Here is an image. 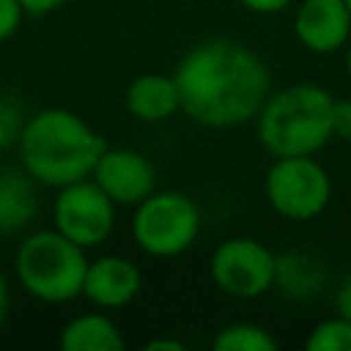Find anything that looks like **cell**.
Returning <instances> with one entry per match:
<instances>
[{"label":"cell","instance_id":"obj_3","mask_svg":"<svg viewBox=\"0 0 351 351\" xmlns=\"http://www.w3.org/2000/svg\"><path fill=\"white\" fill-rule=\"evenodd\" d=\"M329 90L313 82H299L269 96L258 110V140L277 156H313L332 137Z\"/></svg>","mask_w":351,"mask_h":351},{"label":"cell","instance_id":"obj_14","mask_svg":"<svg viewBox=\"0 0 351 351\" xmlns=\"http://www.w3.org/2000/svg\"><path fill=\"white\" fill-rule=\"evenodd\" d=\"M63 351H121L123 337L118 326L101 313H85L71 318L60 332Z\"/></svg>","mask_w":351,"mask_h":351},{"label":"cell","instance_id":"obj_21","mask_svg":"<svg viewBox=\"0 0 351 351\" xmlns=\"http://www.w3.org/2000/svg\"><path fill=\"white\" fill-rule=\"evenodd\" d=\"M335 304H337V315H343V318H348V321H351V274H346V277H343V282L337 285Z\"/></svg>","mask_w":351,"mask_h":351},{"label":"cell","instance_id":"obj_23","mask_svg":"<svg viewBox=\"0 0 351 351\" xmlns=\"http://www.w3.org/2000/svg\"><path fill=\"white\" fill-rule=\"evenodd\" d=\"M22 3V8H25V14H49V11H55V8H60V5H66L69 0H19Z\"/></svg>","mask_w":351,"mask_h":351},{"label":"cell","instance_id":"obj_25","mask_svg":"<svg viewBox=\"0 0 351 351\" xmlns=\"http://www.w3.org/2000/svg\"><path fill=\"white\" fill-rule=\"evenodd\" d=\"M8 307H11V291H8V280H5V274L0 271V326H3L5 318H8Z\"/></svg>","mask_w":351,"mask_h":351},{"label":"cell","instance_id":"obj_9","mask_svg":"<svg viewBox=\"0 0 351 351\" xmlns=\"http://www.w3.org/2000/svg\"><path fill=\"white\" fill-rule=\"evenodd\" d=\"M90 178L118 206H137L156 186V170L151 159L134 148H104Z\"/></svg>","mask_w":351,"mask_h":351},{"label":"cell","instance_id":"obj_6","mask_svg":"<svg viewBox=\"0 0 351 351\" xmlns=\"http://www.w3.org/2000/svg\"><path fill=\"white\" fill-rule=\"evenodd\" d=\"M266 197L280 217L307 222L329 206L332 181L313 156H277L266 173Z\"/></svg>","mask_w":351,"mask_h":351},{"label":"cell","instance_id":"obj_7","mask_svg":"<svg viewBox=\"0 0 351 351\" xmlns=\"http://www.w3.org/2000/svg\"><path fill=\"white\" fill-rule=\"evenodd\" d=\"M208 271L222 293L236 299H255L274 285L277 258L261 241L236 236L214 250Z\"/></svg>","mask_w":351,"mask_h":351},{"label":"cell","instance_id":"obj_12","mask_svg":"<svg viewBox=\"0 0 351 351\" xmlns=\"http://www.w3.org/2000/svg\"><path fill=\"white\" fill-rule=\"evenodd\" d=\"M126 110L148 123L165 121L173 112L181 110V93L176 85V77L167 74H143L132 80L126 88Z\"/></svg>","mask_w":351,"mask_h":351},{"label":"cell","instance_id":"obj_16","mask_svg":"<svg viewBox=\"0 0 351 351\" xmlns=\"http://www.w3.org/2000/svg\"><path fill=\"white\" fill-rule=\"evenodd\" d=\"M274 282H282V291H288L291 296H304V293L318 288L321 277L315 274V269L310 266L307 258L291 252V255L277 258V277H274Z\"/></svg>","mask_w":351,"mask_h":351},{"label":"cell","instance_id":"obj_22","mask_svg":"<svg viewBox=\"0 0 351 351\" xmlns=\"http://www.w3.org/2000/svg\"><path fill=\"white\" fill-rule=\"evenodd\" d=\"M239 3L255 14H277L291 5V0H239Z\"/></svg>","mask_w":351,"mask_h":351},{"label":"cell","instance_id":"obj_11","mask_svg":"<svg viewBox=\"0 0 351 351\" xmlns=\"http://www.w3.org/2000/svg\"><path fill=\"white\" fill-rule=\"evenodd\" d=\"M143 277L140 269L121 255H104L93 263H88L85 282H82V296L93 302L96 307H123L140 293Z\"/></svg>","mask_w":351,"mask_h":351},{"label":"cell","instance_id":"obj_10","mask_svg":"<svg viewBox=\"0 0 351 351\" xmlns=\"http://www.w3.org/2000/svg\"><path fill=\"white\" fill-rule=\"evenodd\" d=\"M293 33L310 52H337L348 44L351 14L343 0H302L293 16Z\"/></svg>","mask_w":351,"mask_h":351},{"label":"cell","instance_id":"obj_26","mask_svg":"<svg viewBox=\"0 0 351 351\" xmlns=\"http://www.w3.org/2000/svg\"><path fill=\"white\" fill-rule=\"evenodd\" d=\"M346 66H348V74H351V44H348V52H346Z\"/></svg>","mask_w":351,"mask_h":351},{"label":"cell","instance_id":"obj_17","mask_svg":"<svg viewBox=\"0 0 351 351\" xmlns=\"http://www.w3.org/2000/svg\"><path fill=\"white\" fill-rule=\"evenodd\" d=\"M310 351H351V321L337 315L321 321L304 340Z\"/></svg>","mask_w":351,"mask_h":351},{"label":"cell","instance_id":"obj_27","mask_svg":"<svg viewBox=\"0 0 351 351\" xmlns=\"http://www.w3.org/2000/svg\"><path fill=\"white\" fill-rule=\"evenodd\" d=\"M346 3V8H348V14H351V0H343Z\"/></svg>","mask_w":351,"mask_h":351},{"label":"cell","instance_id":"obj_18","mask_svg":"<svg viewBox=\"0 0 351 351\" xmlns=\"http://www.w3.org/2000/svg\"><path fill=\"white\" fill-rule=\"evenodd\" d=\"M25 118H22V107L14 96H0V148L19 143Z\"/></svg>","mask_w":351,"mask_h":351},{"label":"cell","instance_id":"obj_8","mask_svg":"<svg viewBox=\"0 0 351 351\" xmlns=\"http://www.w3.org/2000/svg\"><path fill=\"white\" fill-rule=\"evenodd\" d=\"M52 214L55 230L85 250L101 244L115 225V203L90 176L60 186Z\"/></svg>","mask_w":351,"mask_h":351},{"label":"cell","instance_id":"obj_19","mask_svg":"<svg viewBox=\"0 0 351 351\" xmlns=\"http://www.w3.org/2000/svg\"><path fill=\"white\" fill-rule=\"evenodd\" d=\"M25 8L19 0H0V41L11 38L22 25Z\"/></svg>","mask_w":351,"mask_h":351},{"label":"cell","instance_id":"obj_4","mask_svg":"<svg viewBox=\"0 0 351 351\" xmlns=\"http://www.w3.org/2000/svg\"><path fill=\"white\" fill-rule=\"evenodd\" d=\"M85 271V247L60 230L30 233L16 250V277L22 288L41 302H69L80 296Z\"/></svg>","mask_w":351,"mask_h":351},{"label":"cell","instance_id":"obj_2","mask_svg":"<svg viewBox=\"0 0 351 351\" xmlns=\"http://www.w3.org/2000/svg\"><path fill=\"white\" fill-rule=\"evenodd\" d=\"M107 148L80 115L63 107H49L25 121L19 134L22 167L44 186H66L88 178Z\"/></svg>","mask_w":351,"mask_h":351},{"label":"cell","instance_id":"obj_24","mask_svg":"<svg viewBox=\"0 0 351 351\" xmlns=\"http://www.w3.org/2000/svg\"><path fill=\"white\" fill-rule=\"evenodd\" d=\"M145 351H184V343L176 337H156L145 343Z\"/></svg>","mask_w":351,"mask_h":351},{"label":"cell","instance_id":"obj_15","mask_svg":"<svg viewBox=\"0 0 351 351\" xmlns=\"http://www.w3.org/2000/svg\"><path fill=\"white\" fill-rule=\"evenodd\" d=\"M214 351H274L277 340L258 324H230L225 326L214 340H211Z\"/></svg>","mask_w":351,"mask_h":351},{"label":"cell","instance_id":"obj_13","mask_svg":"<svg viewBox=\"0 0 351 351\" xmlns=\"http://www.w3.org/2000/svg\"><path fill=\"white\" fill-rule=\"evenodd\" d=\"M38 211L36 178L22 170H0V233H19Z\"/></svg>","mask_w":351,"mask_h":351},{"label":"cell","instance_id":"obj_1","mask_svg":"<svg viewBox=\"0 0 351 351\" xmlns=\"http://www.w3.org/2000/svg\"><path fill=\"white\" fill-rule=\"evenodd\" d=\"M173 77L181 93V112L214 129L255 118L271 88L266 63L230 38L197 44L181 58Z\"/></svg>","mask_w":351,"mask_h":351},{"label":"cell","instance_id":"obj_20","mask_svg":"<svg viewBox=\"0 0 351 351\" xmlns=\"http://www.w3.org/2000/svg\"><path fill=\"white\" fill-rule=\"evenodd\" d=\"M332 137L351 143V99H335V104H332Z\"/></svg>","mask_w":351,"mask_h":351},{"label":"cell","instance_id":"obj_5","mask_svg":"<svg viewBox=\"0 0 351 351\" xmlns=\"http://www.w3.org/2000/svg\"><path fill=\"white\" fill-rule=\"evenodd\" d=\"M200 233V211L181 192H151L137 203L132 236L137 247L154 258H173L192 247Z\"/></svg>","mask_w":351,"mask_h":351}]
</instances>
